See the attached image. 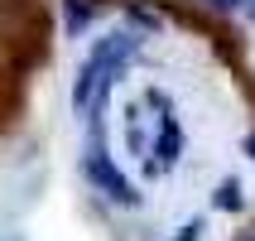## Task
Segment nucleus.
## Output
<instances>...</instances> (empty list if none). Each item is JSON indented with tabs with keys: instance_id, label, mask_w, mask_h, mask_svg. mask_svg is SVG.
Masks as SVG:
<instances>
[{
	"instance_id": "1",
	"label": "nucleus",
	"mask_w": 255,
	"mask_h": 241,
	"mask_svg": "<svg viewBox=\"0 0 255 241\" xmlns=\"http://www.w3.org/2000/svg\"><path fill=\"white\" fill-rule=\"evenodd\" d=\"M126 150L144 164V174H169L183 155V126L173 116L169 92L149 87L135 106H126Z\"/></svg>"
},
{
	"instance_id": "2",
	"label": "nucleus",
	"mask_w": 255,
	"mask_h": 241,
	"mask_svg": "<svg viewBox=\"0 0 255 241\" xmlns=\"http://www.w3.org/2000/svg\"><path fill=\"white\" fill-rule=\"evenodd\" d=\"M135 53H140V34H135V29H111V34H101L82 53L77 82H72V106H77V116L92 121V130L101 126L106 101H111L116 82H121V72H126V63Z\"/></svg>"
},
{
	"instance_id": "3",
	"label": "nucleus",
	"mask_w": 255,
	"mask_h": 241,
	"mask_svg": "<svg viewBox=\"0 0 255 241\" xmlns=\"http://www.w3.org/2000/svg\"><path fill=\"white\" fill-rule=\"evenodd\" d=\"M87 179L97 184V193H101V198H111V203H126V208H135V203H140L135 184H130L126 174L111 164V155L101 150V140H92V150H87Z\"/></svg>"
},
{
	"instance_id": "4",
	"label": "nucleus",
	"mask_w": 255,
	"mask_h": 241,
	"mask_svg": "<svg viewBox=\"0 0 255 241\" xmlns=\"http://www.w3.org/2000/svg\"><path fill=\"white\" fill-rule=\"evenodd\" d=\"M63 5H68V34H82L97 14V0H63Z\"/></svg>"
},
{
	"instance_id": "5",
	"label": "nucleus",
	"mask_w": 255,
	"mask_h": 241,
	"mask_svg": "<svg viewBox=\"0 0 255 241\" xmlns=\"http://www.w3.org/2000/svg\"><path fill=\"white\" fill-rule=\"evenodd\" d=\"M241 184H236V179H222V184H217V208H227V213H236V208H241Z\"/></svg>"
},
{
	"instance_id": "6",
	"label": "nucleus",
	"mask_w": 255,
	"mask_h": 241,
	"mask_svg": "<svg viewBox=\"0 0 255 241\" xmlns=\"http://www.w3.org/2000/svg\"><path fill=\"white\" fill-rule=\"evenodd\" d=\"M207 5H212V10H241L246 0H207Z\"/></svg>"
},
{
	"instance_id": "7",
	"label": "nucleus",
	"mask_w": 255,
	"mask_h": 241,
	"mask_svg": "<svg viewBox=\"0 0 255 241\" xmlns=\"http://www.w3.org/2000/svg\"><path fill=\"white\" fill-rule=\"evenodd\" d=\"M246 10H251V19H255V0H246Z\"/></svg>"
},
{
	"instance_id": "8",
	"label": "nucleus",
	"mask_w": 255,
	"mask_h": 241,
	"mask_svg": "<svg viewBox=\"0 0 255 241\" xmlns=\"http://www.w3.org/2000/svg\"><path fill=\"white\" fill-rule=\"evenodd\" d=\"M246 150H251V155H255V135H251V140H246Z\"/></svg>"
},
{
	"instance_id": "9",
	"label": "nucleus",
	"mask_w": 255,
	"mask_h": 241,
	"mask_svg": "<svg viewBox=\"0 0 255 241\" xmlns=\"http://www.w3.org/2000/svg\"><path fill=\"white\" fill-rule=\"evenodd\" d=\"M246 241H255V237H246Z\"/></svg>"
}]
</instances>
